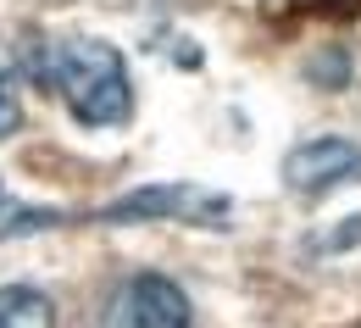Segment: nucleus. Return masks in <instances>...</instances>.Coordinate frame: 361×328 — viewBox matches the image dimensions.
Returning <instances> with one entry per match:
<instances>
[{"instance_id": "nucleus-5", "label": "nucleus", "mask_w": 361, "mask_h": 328, "mask_svg": "<svg viewBox=\"0 0 361 328\" xmlns=\"http://www.w3.org/2000/svg\"><path fill=\"white\" fill-rule=\"evenodd\" d=\"M0 328H56V306L34 284H0Z\"/></svg>"}, {"instance_id": "nucleus-3", "label": "nucleus", "mask_w": 361, "mask_h": 328, "mask_svg": "<svg viewBox=\"0 0 361 328\" xmlns=\"http://www.w3.org/2000/svg\"><path fill=\"white\" fill-rule=\"evenodd\" d=\"M100 328H189V295L161 273H134L111 289Z\"/></svg>"}, {"instance_id": "nucleus-6", "label": "nucleus", "mask_w": 361, "mask_h": 328, "mask_svg": "<svg viewBox=\"0 0 361 328\" xmlns=\"http://www.w3.org/2000/svg\"><path fill=\"white\" fill-rule=\"evenodd\" d=\"M23 128V100H17V84H11V67L0 56V140Z\"/></svg>"}, {"instance_id": "nucleus-7", "label": "nucleus", "mask_w": 361, "mask_h": 328, "mask_svg": "<svg viewBox=\"0 0 361 328\" xmlns=\"http://www.w3.org/2000/svg\"><path fill=\"white\" fill-rule=\"evenodd\" d=\"M0 200H6V189H0Z\"/></svg>"}, {"instance_id": "nucleus-2", "label": "nucleus", "mask_w": 361, "mask_h": 328, "mask_svg": "<svg viewBox=\"0 0 361 328\" xmlns=\"http://www.w3.org/2000/svg\"><path fill=\"white\" fill-rule=\"evenodd\" d=\"M94 223H195V229H228L233 223V200L200 184H156L134 189L123 200H111L106 212H94Z\"/></svg>"}, {"instance_id": "nucleus-4", "label": "nucleus", "mask_w": 361, "mask_h": 328, "mask_svg": "<svg viewBox=\"0 0 361 328\" xmlns=\"http://www.w3.org/2000/svg\"><path fill=\"white\" fill-rule=\"evenodd\" d=\"M283 184L306 200H322L345 184H361V145L350 140H306L283 156Z\"/></svg>"}, {"instance_id": "nucleus-1", "label": "nucleus", "mask_w": 361, "mask_h": 328, "mask_svg": "<svg viewBox=\"0 0 361 328\" xmlns=\"http://www.w3.org/2000/svg\"><path fill=\"white\" fill-rule=\"evenodd\" d=\"M28 73L39 90L61 95V106L84 128H123L134 117V84L128 61L111 40L94 34H39L28 45Z\"/></svg>"}]
</instances>
